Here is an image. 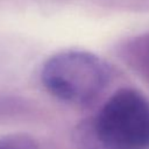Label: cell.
<instances>
[{
    "label": "cell",
    "mask_w": 149,
    "mask_h": 149,
    "mask_svg": "<svg viewBox=\"0 0 149 149\" xmlns=\"http://www.w3.org/2000/svg\"><path fill=\"white\" fill-rule=\"evenodd\" d=\"M41 80L57 99L85 105L94 100L109 80V68L98 56L81 50H65L42 66Z\"/></svg>",
    "instance_id": "1"
},
{
    "label": "cell",
    "mask_w": 149,
    "mask_h": 149,
    "mask_svg": "<svg viewBox=\"0 0 149 149\" xmlns=\"http://www.w3.org/2000/svg\"><path fill=\"white\" fill-rule=\"evenodd\" d=\"M140 51L143 52V62H144V69L149 70V36H146L143 40H140Z\"/></svg>",
    "instance_id": "4"
},
{
    "label": "cell",
    "mask_w": 149,
    "mask_h": 149,
    "mask_svg": "<svg viewBox=\"0 0 149 149\" xmlns=\"http://www.w3.org/2000/svg\"><path fill=\"white\" fill-rule=\"evenodd\" d=\"M93 132L104 149H149V100L133 87L119 88L98 112Z\"/></svg>",
    "instance_id": "2"
},
{
    "label": "cell",
    "mask_w": 149,
    "mask_h": 149,
    "mask_svg": "<svg viewBox=\"0 0 149 149\" xmlns=\"http://www.w3.org/2000/svg\"><path fill=\"white\" fill-rule=\"evenodd\" d=\"M0 149H40V147L29 135L8 134L0 137Z\"/></svg>",
    "instance_id": "3"
}]
</instances>
